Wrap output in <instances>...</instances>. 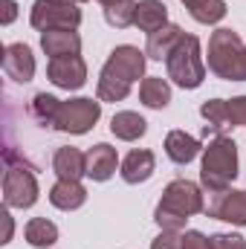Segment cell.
<instances>
[{
  "label": "cell",
  "mask_w": 246,
  "mask_h": 249,
  "mask_svg": "<svg viewBox=\"0 0 246 249\" xmlns=\"http://www.w3.org/2000/svg\"><path fill=\"white\" fill-rule=\"evenodd\" d=\"M87 200V188L81 186V180H58L50 188V203L61 212H75L81 209Z\"/></svg>",
  "instance_id": "17"
},
{
  "label": "cell",
  "mask_w": 246,
  "mask_h": 249,
  "mask_svg": "<svg viewBox=\"0 0 246 249\" xmlns=\"http://www.w3.org/2000/svg\"><path fill=\"white\" fill-rule=\"evenodd\" d=\"M99 116H102V102L99 99H70V102H61V107H58V116H55V130H61V133H75V136H81V133H87L93 124L99 122Z\"/></svg>",
  "instance_id": "6"
},
{
  "label": "cell",
  "mask_w": 246,
  "mask_h": 249,
  "mask_svg": "<svg viewBox=\"0 0 246 249\" xmlns=\"http://www.w3.org/2000/svg\"><path fill=\"white\" fill-rule=\"evenodd\" d=\"M23 238L29 241V247H38V249H47L58 241V226L47 217H32L23 229Z\"/></svg>",
  "instance_id": "22"
},
{
  "label": "cell",
  "mask_w": 246,
  "mask_h": 249,
  "mask_svg": "<svg viewBox=\"0 0 246 249\" xmlns=\"http://www.w3.org/2000/svg\"><path fill=\"white\" fill-rule=\"evenodd\" d=\"M29 23L38 32H50V29H78L81 9H78V3H67V0H35V6L29 12Z\"/></svg>",
  "instance_id": "5"
},
{
  "label": "cell",
  "mask_w": 246,
  "mask_h": 249,
  "mask_svg": "<svg viewBox=\"0 0 246 249\" xmlns=\"http://www.w3.org/2000/svg\"><path fill=\"white\" fill-rule=\"evenodd\" d=\"M0 64H3V72L9 78L20 81V84L32 81V75H35V55H32V50L26 44H9V47H3V61Z\"/></svg>",
  "instance_id": "11"
},
{
  "label": "cell",
  "mask_w": 246,
  "mask_h": 249,
  "mask_svg": "<svg viewBox=\"0 0 246 249\" xmlns=\"http://www.w3.org/2000/svg\"><path fill=\"white\" fill-rule=\"evenodd\" d=\"M188 15L197 23H220L226 18V0H191L188 3Z\"/></svg>",
  "instance_id": "23"
},
{
  "label": "cell",
  "mask_w": 246,
  "mask_h": 249,
  "mask_svg": "<svg viewBox=\"0 0 246 249\" xmlns=\"http://www.w3.org/2000/svg\"><path fill=\"white\" fill-rule=\"evenodd\" d=\"M165 67H168V78L177 87H183V90L200 87L203 78H206V64H203V53H200V41L194 35H183V41L168 55Z\"/></svg>",
  "instance_id": "4"
},
{
  "label": "cell",
  "mask_w": 246,
  "mask_h": 249,
  "mask_svg": "<svg viewBox=\"0 0 246 249\" xmlns=\"http://www.w3.org/2000/svg\"><path fill=\"white\" fill-rule=\"evenodd\" d=\"M41 50L50 58L78 55L81 53V38H78L75 29H50V32H41Z\"/></svg>",
  "instance_id": "13"
},
{
  "label": "cell",
  "mask_w": 246,
  "mask_h": 249,
  "mask_svg": "<svg viewBox=\"0 0 246 249\" xmlns=\"http://www.w3.org/2000/svg\"><path fill=\"white\" fill-rule=\"evenodd\" d=\"M0 220H3V238H0V244H9V241H12V217H9V206L0 209Z\"/></svg>",
  "instance_id": "33"
},
{
  "label": "cell",
  "mask_w": 246,
  "mask_h": 249,
  "mask_svg": "<svg viewBox=\"0 0 246 249\" xmlns=\"http://www.w3.org/2000/svg\"><path fill=\"white\" fill-rule=\"evenodd\" d=\"M151 249H183V235L180 232H171V229H162L151 241Z\"/></svg>",
  "instance_id": "29"
},
{
  "label": "cell",
  "mask_w": 246,
  "mask_h": 249,
  "mask_svg": "<svg viewBox=\"0 0 246 249\" xmlns=\"http://www.w3.org/2000/svg\"><path fill=\"white\" fill-rule=\"evenodd\" d=\"M99 3H102V6L107 9V6H113V3H119V0H99Z\"/></svg>",
  "instance_id": "34"
},
{
  "label": "cell",
  "mask_w": 246,
  "mask_h": 249,
  "mask_svg": "<svg viewBox=\"0 0 246 249\" xmlns=\"http://www.w3.org/2000/svg\"><path fill=\"white\" fill-rule=\"evenodd\" d=\"M168 23V6L162 3V0H139V6H136V29H142V32H157V29H162Z\"/></svg>",
  "instance_id": "19"
},
{
  "label": "cell",
  "mask_w": 246,
  "mask_h": 249,
  "mask_svg": "<svg viewBox=\"0 0 246 249\" xmlns=\"http://www.w3.org/2000/svg\"><path fill=\"white\" fill-rule=\"evenodd\" d=\"M53 168H55L58 180H81V177H87V154H81L72 145L58 148L53 157Z\"/></svg>",
  "instance_id": "16"
},
{
  "label": "cell",
  "mask_w": 246,
  "mask_h": 249,
  "mask_svg": "<svg viewBox=\"0 0 246 249\" xmlns=\"http://www.w3.org/2000/svg\"><path fill=\"white\" fill-rule=\"evenodd\" d=\"M183 249H211V241H209L203 232L188 229V232L183 235Z\"/></svg>",
  "instance_id": "31"
},
{
  "label": "cell",
  "mask_w": 246,
  "mask_h": 249,
  "mask_svg": "<svg viewBox=\"0 0 246 249\" xmlns=\"http://www.w3.org/2000/svg\"><path fill=\"white\" fill-rule=\"evenodd\" d=\"M154 168H157L154 151H148V148H133V151L122 160V180L130 183V186H139V183L151 180Z\"/></svg>",
  "instance_id": "14"
},
{
  "label": "cell",
  "mask_w": 246,
  "mask_h": 249,
  "mask_svg": "<svg viewBox=\"0 0 246 249\" xmlns=\"http://www.w3.org/2000/svg\"><path fill=\"white\" fill-rule=\"evenodd\" d=\"M130 87H133V84H127L122 78H113V75L102 72V75H99V84H96V99H99V102H122V99H127Z\"/></svg>",
  "instance_id": "25"
},
{
  "label": "cell",
  "mask_w": 246,
  "mask_h": 249,
  "mask_svg": "<svg viewBox=\"0 0 246 249\" xmlns=\"http://www.w3.org/2000/svg\"><path fill=\"white\" fill-rule=\"evenodd\" d=\"M235 177H238V145L229 136H214L209 148H203V168H200L203 188L209 194L226 191Z\"/></svg>",
  "instance_id": "2"
},
{
  "label": "cell",
  "mask_w": 246,
  "mask_h": 249,
  "mask_svg": "<svg viewBox=\"0 0 246 249\" xmlns=\"http://www.w3.org/2000/svg\"><path fill=\"white\" fill-rule=\"evenodd\" d=\"M58 107H61V99L50 96V93H38L32 99V116L41 124H55V116H58Z\"/></svg>",
  "instance_id": "27"
},
{
  "label": "cell",
  "mask_w": 246,
  "mask_h": 249,
  "mask_svg": "<svg viewBox=\"0 0 246 249\" xmlns=\"http://www.w3.org/2000/svg\"><path fill=\"white\" fill-rule=\"evenodd\" d=\"M0 6H3V15H0V23L3 26H9L15 18H18V3L15 0H0Z\"/></svg>",
  "instance_id": "32"
},
{
  "label": "cell",
  "mask_w": 246,
  "mask_h": 249,
  "mask_svg": "<svg viewBox=\"0 0 246 249\" xmlns=\"http://www.w3.org/2000/svg\"><path fill=\"white\" fill-rule=\"evenodd\" d=\"M38 200V180L29 168H6L3 174V206L29 209Z\"/></svg>",
  "instance_id": "7"
},
{
  "label": "cell",
  "mask_w": 246,
  "mask_h": 249,
  "mask_svg": "<svg viewBox=\"0 0 246 249\" xmlns=\"http://www.w3.org/2000/svg\"><path fill=\"white\" fill-rule=\"evenodd\" d=\"M165 154H168L171 162L188 165V162L200 154V142H197L191 133H185V130H171V133L165 136Z\"/></svg>",
  "instance_id": "18"
},
{
  "label": "cell",
  "mask_w": 246,
  "mask_h": 249,
  "mask_svg": "<svg viewBox=\"0 0 246 249\" xmlns=\"http://www.w3.org/2000/svg\"><path fill=\"white\" fill-rule=\"evenodd\" d=\"M183 3H185V6H188V3H191V0H183Z\"/></svg>",
  "instance_id": "36"
},
{
  "label": "cell",
  "mask_w": 246,
  "mask_h": 249,
  "mask_svg": "<svg viewBox=\"0 0 246 249\" xmlns=\"http://www.w3.org/2000/svg\"><path fill=\"white\" fill-rule=\"evenodd\" d=\"M116 165H119V157H116V148H110L107 142H99L87 151V177L96 180V183H105L116 174Z\"/></svg>",
  "instance_id": "12"
},
{
  "label": "cell",
  "mask_w": 246,
  "mask_h": 249,
  "mask_svg": "<svg viewBox=\"0 0 246 249\" xmlns=\"http://www.w3.org/2000/svg\"><path fill=\"white\" fill-rule=\"evenodd\" d=\"M47 75L55 87L61 90H78L87 81V64L81 55H67V58H50Z\"/></svg>",
  "instance_id": "10"
},
{
  "label": "cell",
  "mask_w": 246,
  "mask_h": 249,
  "mask_svg": "<svg viewBox=\"0 0 246 249\" xmlns=\"http://www.w3.org/2000/svg\"><path fill=\"white\" fill-rule=\"evenodd\" d=\"M206 214L217 217V220H226L232 226H246V191L226 188V191L211 194V200L206 206Z\"/></svg>",
  "instance_id": "9"
},
{
  "label": "cell",
  "mask_w": 246,
  "mask_h": 249,
  "mask_svg": "<svg viewBox=\"0 0 246 249\" xmlns=\"http://www.w3.org/2000/svg\"><path fill=\"white\" fill-rule=\"evenodd\" d=\"M229 124L232 127H246V96H238L229 102Z\"/></svg>",
  "instance_id": "30"
},
{
  "label": "cell",
  "mask_w": 246,
  "mask_h": 249,
  "mask_svg": "<svg viewBox=\"0 0 246 249\" xmlns=\"http://www.w3.org/2000/svg\"><path fill=\"white\" fill-rule=\"evenodd\" d=\"M200 116L209 122L203 133H209V130H211V133H217V130L229 127V102H226V99H209V102H203Z\"/></svg>",
  "instance_id": "24"
},
{
  "label": "cell",
  "mask_w": 246,
  "mask_h": 249,
  "mask_svg": "<svg viewBox=\"0 0 246 249\" xmlns=\"http://www.w3.org/2000/svg\"><path fill=\"white\" fill-rule=\"evenodd\" d=\"M67 3H87V0H67Z\"/></svg>",
  "instance_id": "35"
},
{
  "label": "cell",
  "mask_w": 246,
  "mask_h": 249,
  "mask_svg": "<svg viewBox=\"0 0 246 249\" xmlns=\"http://www.w3.org/2000/svg\"><path fill=\"white\" fill-rule=\"evenodd\" d=\"M209 241H211V249H246V238L235 235V232H220Z\"/></svg>",
  "instance_id": "28"
},
{
  "label": "cell",
  "mask_w": 246,
  "mask_h": 249,
  "mask_svg": "<svg viewBox=\"0 0 246 249\" xmlns=\"http://www.w3.org/2000/svg\"><path fill=\"white\" fill-rule=\"evenodd\" d=\"M145 61H148V58H145V53H142L139 47L122 44V47H116V50L107 55L102 72H107V75H113V78H122V81H127V84H133V81L142 78Z\"/></svg>",
  "instance_id": "8"
},
{
  "label": "cell",
  "mask_w": 246,
  "mask_h": 249,
  "mask_svg": "<svg viewBox=\"0 0 246 249\" xmlns=\"http://www.w3.org/2000/svg\"><path fill=\"white\" fill-rule=\"evenodd\" d=\"M183 29L177 23H165L162 29L151 32L148 35V44H145V55L154 58V61H168V55L174 53V47L183 41Z\"/></svg>",
  "instance_id": "15"
},
{
  "label": "cell",
  "mask_w": 246,
  "mask_h": 249,
  "mask_svg": "<svg viewBox=\"0 0 246 249\" xmlns=\"http://www.w3.org/2000/svg\"><path fill=\"white\" fill-rule=\"evenodd\" d=\"M139 99H142L145 107L162 110V107H168V102H171V84H168L162 75H148V78H142V84H139Z\"/></svg>",
  "instance_id": "20"
},
{
  "label": "cell",
  "mask_w": 246,
  "mask_h": 249,
  "mask_svg": "<svg viewBox=\"0 0 246 249\" xmlns=\"http://www.w3.org/2000/svg\"><path fill=\"white\" fill-rule=\"evenodd\" d=\"M136 6H139L136 0H119V3L105 9V20L116 29H127L136 23Z\"/></svg>",
  "instance_id": "26"
},
{
  "label": "cell",
  "mask_w": 246,
  "mask_h": 249,
  "mask_svg": "<svg viewBox=\"0 0 246 249\" xmlns=\"http://www.w3.org/2000/svg\"><path fill=\"white\" fill-rule=\"evenodd\" d=\"M209 70L223 81H246V44L232 29H214L209 38Z\"/></svg>",
  "instance_id": "3"
},
{
  "label": "cell",
  "mask_w": 246,
  "mask_h": 249,
  "mask_svg": "<svg viewBox=\"0 0 246 249\" xmlns=\"http://www.w3.org/2000/svg\"><path fill=\"white\" fill-rule=\"evenodd\" d=\"M110 130H113L116 139H122V142H133V139L145 136L148 122H145L139 113H133V110H119V113L110 119Z\"/></svg>",
  "instance_id": "21"
},
{
  "label": "cell",
  "mask_w": 246,
  "mask_h": 249,
  "mask_svg": "<svg viewBox=\"0 0 246 249\" xmlns=\"http://www.w3.org/2000/svg\"><path fill=\"white\" fill-rule=\"evenodd\" d=\"M200 212H206V200H203L200 186L191 180H171L162 191V200L154 212V220L159 223V229L183 232L188 217L200 214Z\"/></svg>",
  "instance_id": "1"
}]
</instances>
